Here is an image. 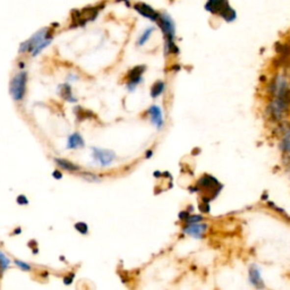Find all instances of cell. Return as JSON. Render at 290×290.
Returning a JSON list of instances; mask_svg holds the SVG:
<instances>
[{
    "mask_svg": "<svg viewBox=\"0 0 290 290\" xmlns=\"http://www.w3.org/2000/svg\"><path fill=\"white\" fill-rule=\"evenodd\" d=\"M59 24L54 23L50 26L41 27L31 35L27 40L22 42L18 48V53H31L32 57L39 56L46 48L49 47L53 41L54 31Z\"/></svg>",
    "mask_w": 290,
    "mask_h": 290,
    "instance_id": "cell-1",
    "label": "cell"
},
{
    "mask_svg": "<svg viewBox=\"0 0 290 290\" xmlns=\"http://www.w3.org/2000/svg\"><path fill=\"white\" fill-rule=\"evenodd\" d=\"M156 25L159 27V30L162 33L163 41H164V54L169 56V54H178L179 53V48L176 43V34H177V30H176V23L174 18L167 12H160L159 18Z\"/></svg>",
    "mask_w": 290,
    "mask_h": 290,
    "instance_id": "cell-2",
    "label": "cell"
},
{
    "mask_svg": "<svg viewBox=\"0 0 290 290\" xmlns=\"http://www.w3.org/2000/svg\"><path fill=\"white\" fill-rule=\"evenodd\" d=\"M105 1L94 3V5L84 7L82 9H76L71 15V27H84L89 23L97 21L101 15V12L105 8Z\"/></svg>",
    "mask_w": 290,
    "mask_h": 290,
    "instance_id": "cell-3",
    "label": "cell"
},
{
    "mask_svg": "<svg viewBox=\"0 0 290 290\" xmlns=\"http://www.w3.org/2000/svg\"><path fill=\"white\" fill-rule=\"evenodd\" d=\"M204 9L211 15L218 16L227 23H233L237 18V12L229 0H207Z\"/></svg>",
    "mask_w": 290,
    "mask_h": 290,
    "instance_id": "cell-4",
    "label": "cell"
},
{
    "mask_svg": "<svg viewBox=\"0 0 290 290\" xmlns=\"http://www.w3.org/2000/svg\"><path fill=\"white\" fill-rule=\"evenodd\" d=\"M197 189L204 192V195L202 196V201L210 202L219 195L220 190L222 189V185L213 176L204 175L197 182Z\"/></svg>",
    "mask_w": 290,
    "mask_h": 290,
    "instance_id": "cell-5",
    "label": "cell"
},
{
    "mask_svg": "<svg viewBox=\"0 0 290 290\" xmlns=\"http://www.w3.org/2000/svg\"><path fill=\"white\" fill-rule=\"evenodd\" d=\"M289 111L290 105L278 98H271L266 107V112L269 113V117L274 122H282L288 116Z\"/></svg>",
    "mask_w": 290,
    "mask_h": 290,
    "instance_id": "cell-6",
    "label": "cell"
},
{
    "mask_svg": "<svg viewBox=\"0 0 290 290\" xmlns=\"http://www.w3.org/2000/svg\"><path fill=\"white\" fill-rule=\"evenodd\" d=\"M27 84V73L22 71L12 79L9 85V92L15 101H22L25 97Z\"/></svg>",
    "mask_w": 290,
    "mask_h": 290,
    "instance_id": "cell-7",
    "label": "cell"
},
{
    "mask_svg": "<svg viewBox=\"0 0 290 290\" xmlns=\"http://www.w3.org/2000/svg\"><path fill=\"white\" fill-rule=\"evenodd\" d=\"M132 9L137 14L138 16L145 18L146 21L151 22V23L156 24L159 18L160 12L158 9L154 8L152 5L145 2V1H135L132 5Z\"/></svg>",
    "mask_w": 290,
    "mask_h": 290,
    "instance_id": "cell-8",
    "label": "cell"
},
{
    "mask_svg": "<svg viewBox=\"0 0 290 290\" xmlns=\"http://www.w3.org/2000/svg\"><path fill=\"white\" fill-rule=\"evenodd\" d=\"M92 158L100 167H109L116 160L117 156L111 150L92 148Z\"/></svg>",
    "mask_w": 290,
    "mask_h": 290,
    "instance_id": "cell-9",
    "label": "cell"
},
{
    "mask_svg": "<svg viewBox=\"0 0 290 290\" xmlns=\"http://www.w3.org/2000/svg\"><path fill=\"white\" fill-rule=\"evenodd\" d=\"M209 230V225L204 222H194V223H186V226L183 228V231L188 236L201 239L207 235Z\"/></svg>",
    "mask_w": 290,
    "mask_h": 290,
    "instance_id": "cell-10",
    "label": "cell"
},
{
    "mask_svg": "<svg viewBox=\"0 0 290 290\" xmlns=\"http://www.w3.org/2000/svg\"><path fill=\"white\" fill-rule=\"evenodd\" d=\"M146 67L144 65H141V66H135L134 68H132L130 72H128V82H127V90L132 92L135 90V87H136L139 83L142 82V76H143V73L145 72Z\"/></svg>",
    "mask_w": 290,
    "mask_h": 290,
    "instance_id": "cell-11",
    "label": "cell"
},
{
    "mask_svg": "<svg viewBox=\"0 0 290 290\" xmlns=\"http://www.w3.org/2000/svg\"><path fill=\"white\" fill-rule=\"evenodd\" d=\"M148 112H149L150 119H151V123L158 128V130H161L164 124L163 113H162V110H161V108L159 107V105H153L149 108Z\"/></svg>",
    "mask_w": 290,
    "mask_h": 290,
    "instance_id": "cell-12",
    "label": "cell"
},
{
    "mask_svg": "<svg viewBox=\"0 0 290 290\" xmlns=\"http://www.w3.org/2000/svg\"><path fill=\"white\" fill-rule=\"evenodd\" d=\"M248 280L251 282L252 286H254L255 288L261 289L264 287L263 279L261 277V272L259 267L256 265H251L248 270Z\"/></svg>",
    "mask_w": 290,
    "mask_h": 290,
    "instance_id": "cell-13",
    "label": "cell"
},
{
    "mask_svg": "<svg viewBox=\"0 0 290 290\" xmlns=\"http://www.w3.org/2000/svg\"><path fill=\"white\" fill-rule=\"evenodd\" d=\"M157 27L154 26V25H149V26H146L144 30L141 32V34L138 35L137 38V41H136V45L138 47H143L145 46L146 43L150 41V39L152 38V35L154 34V32H156Z\"/></svg>",
    "mask_w": 290,
    "mask_h": 290,
    "instance_id": "cell-14",
    "label": "cell"
},
{
    "mask_svg": "<svg viewBox=\"0 0 290 290\" xmlns=\"http://www.w3.org/2000/svg\"><path fill=\"white\" fill-rule=\"evenodd\" d=\"M85 145V142L82 137V135L79 133H73L69 135L67 139V149L69 150H76V149H82Z\"/></svg>",
    "mask_w": 290,
    "mask_h": 290,
    "instance_id": "cell-15",
    "label": "cell"
},
{
    "mask_svg": "<svg viewBox=\"0 0 290 290\" xmlns=\"http://www.w3.org/2000/svg\"><path fill=\"white\" fill-rule=\"evenodd\" d=\"M58 93H59L60 98H62L66 101L76 102V98L74 97V94H73L72 87L68 83L60 84L59 87H58Z\"/></svg>",
    "mask_w": 290,
    "mask_h": 290,
    "instance_id": "cell-16",
    "label": "cell"
},
{
    "mask_svg": "<svg viewBox=\"0 0 290 290\" xmlns=\"http://www.w3.org/2000/svg\"><path fill=\"white\" fill-rule=\"evenodd\" d=\"M54 162L59 168H61L62 170H66V171H69V172H75V171H79L80 167L77 166V164L73 163L72 161H68L66 159H61V158H56L54 159Z\"/></svg>",
    "mask_w": 290,
    "mask_h": 290,
    "instance_id": "cell-17",
    "label": "cell"
},
{
    "mask_svg": "<svg viewBox=\"0 0 290 290\" xmlns=\"http://www.w3.org/2000/svg\"><path fill=\"white\" fill-rule=\"evenodd\" d=\"M280 150L287 156H290V128L282 135L280 141Z\"/></svg>",
    "mask_w": 290,
    "mask_h": 290,
    "instance_id": "cell-18",
    "label": "cell"
},
{
    "mask_svg": "<svg viewBox=\"0 0 290 290\" xmlns=\"http://www.w3.org/2000/svg\"><path fill=\"white\" fill-rule=\"evenodd\" d=\"M164 89H166V84H164V82H162V80H157L151 87V97L153 99L159 98L160 95L163 93Z\"/></svg>",
    "mask_w": 290,
    "mask_h": 290,
    "instance_id": "cell-19",
    "label": "cell"
},
{
    "mask_svg": "<svg viewBox=\"0 0 290 290\" xmlns=\"http://www.w3.org/2000/svg\"><path fill=\"white\" fill-rule=\"evenodd\" d=\"M10 265V260L3 253L0 252V273H3Z\"/></svg>",
    "mask_w": 290,
    "mask_h": 290,
    "instance_id": "cell-20",
    "label": "cell"
},
{
    "mask_svg": "<svg viewBox=\"0 0 290 290\" xmlns=\"http://www.w3.org/2000/svg\"><path fill=\"white\" fill-rule=\"evenodd\" d=\"M82 178L84 181L89 182V183H100L101 182V178L99 177L98 175L93 174V172H90V171H86V172H82Z\"/></svg>",
    "mask_w": 290,
    "mask_h": 290,
    "instance_id": "cell-21",
    "label": "cell"
},
{
    "mask_svg": "<svg viewBox=\"0 0 290 290\" xmlns=\"http://www.w3.org/2000/svg\"><path fill=\"white\" fill-rule=\"evenodd\" d=\"M14 263L16 264V265L20 267L21 270H23V271H26V272H28V271H31L32 270V267H31V265L28 263H26V262H24V261H21V260H15L14 261Z\"/></svg>",
    "mask_w": 290,
    "mask_h": 290,
    "instance_id": "cell-22",
    "label": "cell"
},
{
    "mask_svg": "<svg viewBox=\"0 0 290 290\" xmlns=\"http://www.w3.org/2000/svg\"><path fill=\"white\" fill-rule=\"evenodd\" d=\"M75 229L82 235H86L87 233H89V228H87V225L85 222H77V223H75Z\"/></svg>",
    "mask_w": 290,
    "mask_h": 290,
    "instance_id": "cell-23",
    "label": "cell"
},
{
    "mask_svg": "<svg viewBox=\"0 0 290 290\" xmlns=\"http://www.w3.org/2000/svg\"><path fill=\"white\" fill-rule=\"evenodd\" d=\"M76 115H77V118L79 120H83L87 118V113H91V111H86L85 109L83 108H76Z\"/></svg>",
    "mask_w": 290,
    "mask_h": 290,
    "instance_id": "cell-24",
    "label": "cell"
},
{
    "mask_svg": "<svg viewBox=\"0 0 290 290\" xmlns=\"http://www.w3.org/2000/svg\"><path fill=\"white\" fill-rule=\"evenodd\" d=\"M203 221V216L202 215H189L186 219V223H194V222H201Z\"/></svg>",
    "mask_w": 290,
    "mask_h": 290,
    "instance_id": "cell-25",
    "label": "cell"
},
{
    "mask_svg": "<svg viewBox=\"0 0 290 290\" xmlns=\"http://www.w3.org/2000/svg\"><path fill=\"white\" fill-rule=\"evenodd\" d=\"M113 2L117 3V5L127 7V8H132V5H133V1H132V0H113Z\"/></svg>",
    "mask_w": 290,
    "mask_h": 290,
    "instance_id": "cell-26",
    "label": "cell"
},
{
    "mask_svg": "<svg viewBox=\"0 0 290 290\" xmlns=\"http://www.w3.org/2000/svg\"><path fill=\"white\" fill-rule=\"evenodd\" d=\"M17 203L20 204V205H26V204H28L27 197L24 196V195H20V196L17 197Z\"/></svg>",
    "mask_w": 290,
    "mask_h": 290,
    "instance_id": "cell-27",
    "label": "cell"
},
{
    "mask_svg": "<svg viewBox=\"0 0 290 290\" xmlns=\"http://www.w3.org/2000/svg\"><path fill=\"white\" fill-rule=\"evenodd\" d=\"M189 215L190 214H189L188 211H183V212H181V213H179V219L183 220V221H186V219L188 218Z\"/></svg>",
    "mask_w": 290,
    "mask_h": 290,
    "instance_id": "cell-28",
    "label": "cell"
},
{
    "mask_svg": "<svg viewBox=\"0 0 290 290\" xmlns=\"http://www.w3.org/2000/svg\"><path fill=\"white\" fill-rule=\"evenodd\" d=\"M53 178H54V179H61V178H62V174H61L60 171H58V170L53 171Z\"/></svg>",
    "mask_w": 290,
    "mask_h": 290,
    "instance_id": "cell-29",
    "label": "cell"
},
{
    "mask_svg": "<svg viewBox=\"0 0 290 290\" xmlns=\"http://www.w3.org/2000/svg\"><path fill=\"white\" fill-rule=\"evenodd\" d=\"M150 157H152V151L148 152V156H146V158H150Z\"/></svg>",
    "mask_w": 290,
    "mask_h": 290,
    "instance_id": "cell-30",
    "label": "cell"
}]
</instances>
